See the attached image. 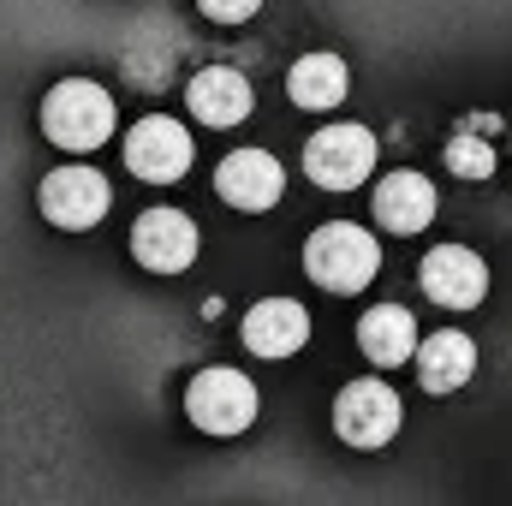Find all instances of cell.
I'll return each instance as SVG.
<instances>
[{
    "label": "cell",
    "instance_id": "6da1fadb",
    "mask_svg": "<svg viewBox=\"0 0 512 506\" xmlns=\"http://www.w3.org/2000/svg\"><path fill=\"white\" fill-rule=\"evenodd\" d=\"M42 137L72 149V155H90L114 137V96L90 78H60L48 96H42Z\"/></svg>",
    "mask_w": 512,
    "mask_h": 506
},
{
    "label": "cell",
    "instance_id": "7a4b0ae2",
    "mask_svg": "<svg viewBox=\"0 0 512 506\" xmlns=\"http://www.w3.org/2000/svg\"><path fill=\"white\" fill-rule=\"evenodd\" d=\"M304 268L322 292H364L376 274H382V245L370 227H352V221H328L304 239Z\"/></svg>",
    "mask_w": 512,
    "mask_h": 506
},
{
    "label": "cell",
    "instance_id": "3957f363",
    "mask_svg": "<svg viewBox=\"0 0 512 506\" xmlns=\"http://www.w3.org/2000/svg\"><path fill=\"white\" fill-rule=\"evenodd\" d=\"M376 149H382L376 131L352 126V120H334V126H322L304 143V173L322 191H358L376 173Z\"/></svg>",
    "mask_w": 512,
    "mask_h": 506
},
{
    "label": "cell",
    "instance_id": "277c9868",
    "mask_svg": "<svg viewBox=\"0 0 512 506\" xmlns=\"http://www.w3.org/2000/svg\"><path fill=\"white\" fill-rule=\"evenodd\" d=\"M399 423H405V405H399V393H393L382 376L346 381V387L334 393V435H340L346 447H358V453L387 447V441L399 435Z\"/></svg>",
    "mask_w": 512,
    "mask_h": 506
},
{
    "label": "cell",
    "instance_id": "5b68a950",
    "mask_svg": "<svg viewBox=\"0 0 512 506\" xmlns=\"http://www.w3.org/2000/svg\"><path fill=\"white\" fill-rule=\"evenodd\" d=\"M256 387L251 376H239V370H197L191 387H185V411H191V423L203 429V435H245L256 423Z\"/></svg>",
    "mask_w": 512,
    "mask_h": 506
},
{
    "label": "cell",
    "instance_id": "8992f818",
    "mask_svg": "<svg viewBox=\"0 0 512 506\" xmlns=\"http://www.w3.org/2000/svg\"><path fill=\"white\" fill-rule=\"evenodd\" d=\"M36 203H42V215H48L54 227H66V233H90V227L108 215L114 185H108L96 167H54V173L42 179Z\"/></svg>",
    "mask_w": 512,
    "mask_h": 506
},
{
    "label": "cell",
    "instance_id": "52a82bcc",
    "mask_svg": "<svg viewBox=\"0 0 512 506\" xmlns=\"http://www.w3.org/2000/svg\"><path fill=\"white\" fill-rule=\"evenodd\" d=\"M126 167L143 185H179L191 173V131L167 114H149L126 131Z\"/></svg>",
    "mask_w": 512,
    "mask_h": 506
},
{
    "label": "cell",
    "instance_id": "ba28073f",
    "mask_svg": "<svg viewBox=\"0 0 512 506\" xmlns=\"http://www.w3.org/2000/svg\"><path fill=\"white\" fill-rule=\"evenodd\" d=\"M423 298L441 304V310H477L483 292H489V262L465 245H435L423 256Z\"/></svg>",
    "mask_w": 512,
    "mask_h": 506
},
{
    "label": "cell",
    "instance_id": "9c48e42d",
    "mask_svg": "<svg viewBox=\"0 0 512 506\" xmlns=\"http://www.w3.org/2000/svg\"><path fill=\"white\" fill-rule=\"evenodd\" d=\"M215 191H221V203H233L245 215H262V209H274L286 197V167L268 149H233L215 167Z\"/></svg>",
    "mask_w": 512,
    "mask_h": 506
},
{
    "label": "cell",
    "instance_id": "30bf717a",
    "mask_svg": "<svg viewBox=\"0 0 512 506\" xmlns=\"http://www.w3.org/2000/svg\"><path fill=\"white\" fill-rule=\"evenodd\" d=\"M131 256L149 274H185L197 262V227L179 209H143L131 227Z\"/></svg>",
    "mask_w": 512,
    "mask_h": 506
},
{
    "label": "cell",
    "instance_id": "8fae6325",
    "mask_svg": "<svg viewBox=\"0 0 512 506\" xmlns=\"http://www.w3.org/2000/svg\"><path fill=\"white\" fill-rule=\"evenodd\" d=\"M185 102H191V120L227 131V126H239V120L251 114L256 90H251V78H245L239 66H203V72L191 78Z\"/></svg>",
    "mask_w": 512,
    "mask_h": 506
},
{
    "label": "cell",
    "instance_id": "7c38bea8",
    "mask_svg": "<svg viewBox=\"0 0 512 506\" xmlns=\"http://www.w3.org/2000/svg\"><path fill=\"white\" fill-rule=\"evenodd\" d=\"M310 340V310L298 298H262L245 310V346L256 358H292Z\"/></svg>",
    "mask_w": 512,
    "mask_h": 506
},
{
    "label": "cell",
    "instance_id": "4fadbf2b",
    "mask_svg": "<svg viewBox=\"0 0 512 506\" xmlns=\"http://www.w3.org/2000/svg\"><path fill=\"white\" fill-rule=\"evenodd\" d=\"M417 346H423V334H417V316H411L405 304H376V310H364V322H358V352H364L376 370L411 364Z\"/></svg>",
    "mask_w": 512,
    "mask_h": 506
},
{
    "label": "cell",
    "instance_id": "5bb4252c",
    "mask_svg": "<svg viewBox=\"0 0 512 506\" xmlns=\"http://www.w3.org/2000/svg\"><path fill=\"white\" fill-rule=\"evenodd\" d=\"M417 381L429 387V393H459L465 381L477 376V340L465 334V328H441V334H423V346H417Z\"/></svg>",
    "mask_w": 512,
    "mask_h": 506
},
{
    "label": "cell",
    "instance_id": "9a60e30c",
    "mask_svg": "<svg viewBox=\"0 0 512 506\" xmlns=\"http://www.w3.org/2000/svg\"><path fill=\"white\" fill-rule=\"evenodd\" d=\"M376 221H382L387 233H399V239L423 233L435 221V185L423 173H387L382 185H376Z\"/></svg>",
    "mask_w": 512,
    "mask_h": 506
},
{
    "label": "cell",
    "instance_id": "2e32d148",
    "mask_svg": "<svg viewBox=\"0 0 512 506\" xmlns=\"http://www.w3.org/2000/svg\"><path fill=\"white\" fill-rule=\"evenodd\" d=\"M346 84H352V72H346L340 54H304V60H292V72H286V96H292L298 108H310V114L340 108V102H346Z\"/></svg>",
    "mask_w": 512,
    "mask_h": 506
},
{
    "label": "cell",
    "instance_id": "e0dca14e",
    "mask_svg": "<svg viewBox=\"0 0 512 506\" xmlns=\"http://www.w3.org/2000/svg\"><path fill=\"white\" fill-rule=\"evenodd\" d=\"M447 167L459 179H489L495 173V143H489V114H471L447 137Z\"/></svg>",
    "mask_w": 512,
    "mask_h": 506
},
{
    "label": "cell",
    "instance_id": "ac0fdd59",
    "mask_svg": "<svg viewBox=\"0 0 512 506\" xmlns=\"http://www.w3.org/2000/svg\"><path fill=\"white\" fill-rule=\"evenodd\" d=\"M197 6H203V18H215V24H245V18H256L262 0H197Z\"/></svg>",
    "mask_w": 512,
    "mask_h": 506
}]
</instances>
